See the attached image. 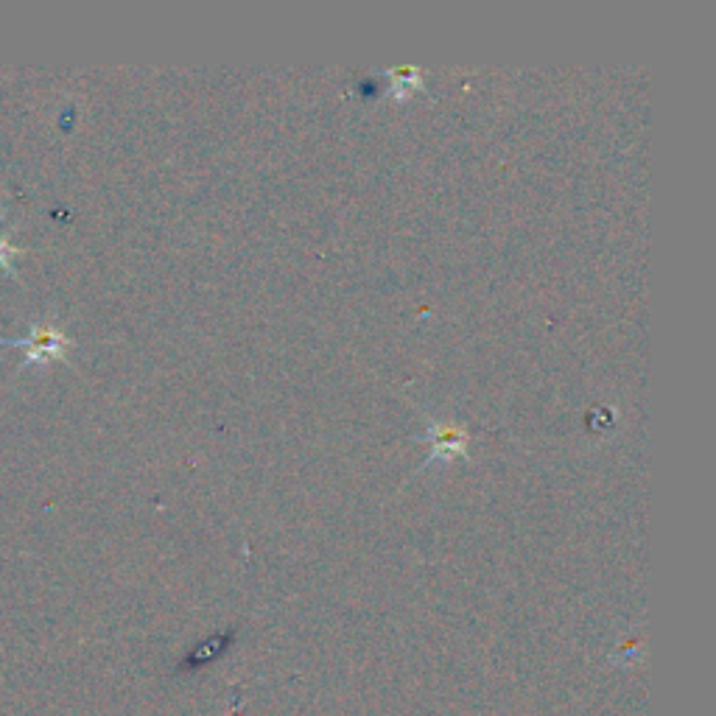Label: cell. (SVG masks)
Returning <instances> with one entry per match:
<instances>
[{
    "mask_svg": "<svg viewBox=\"0 0 716 716\" xmlns=\"http://www.w3.org/2000/svg\"><path fill=\"white\" fill-rule=\"evenodd\" d=\"M0 345L25 347V367H40L45 361H54V358H65L70 339L63 331L40 322V325H32V334L25 336V339H0Z\"/></svg>",
    "mask_w": 716,
    "mask_h": 716,
    "instance_id": "1",
    "label": "cell"
},
{
    "mask_svg": "<svg viewBox=\"0 0 716 716\" xmlns=\"http://www.w3.org/2000/svg\"><path fill=\"white\" fill-rule=\"evenodd\" d=\"M428 445H432V454H428L426 465L437 462V459L451 462V459L468 454V448H465V445H468L465 434L454 426H445V423H434V426L428 428Z\"/></svg>",
    "mask_w": 716,
    "mask_h": 716,
    "instance_id": "2",
    "label": "cell"
},
{
    "mask_svg": "<svg viewBox=\"0 0 716 716\" xmlns=\"http://www.w3.org/2000/svg\"><path fill=\"white\" fill-rule=\"evenodd\" d=\"M20 249H14L12 244L9 242H3V238H0V266H3V269H7V272H12V258L14 255H18Z\"/></svg>",
    "mask_w": 716,
    "mask_h": 716,
    "instance_id": "3",
    "label": "cell"
}]
</instances>
